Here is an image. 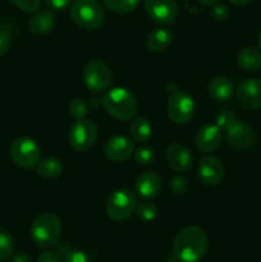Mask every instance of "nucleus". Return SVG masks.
Here are the masks:
<instances>
[{
    "label": "nucleus",
    "instance_id": "nucleus-7",
    "mask_svg": "<svg viewBox=\"0 0 261 262\" xmlns=\"http://www.w3.org/2000/svg\"><path fill=\"white\" fill-rule=\"evenodd\" d=\"M194 114L193 97L186 92L176 91L169 96L168 115L176 124H186Z\"/></svg>",
    "mask_w": 261,
    "mask_h": 262
},
{
    "label": "nucleus",
    "instance_id": "nucleus-9",
    "mask_svg": "<svg viewBox=\"0 0 261 262\" xmlns=\"http://www.w3.org/2000/svg\"><path fill=\"white\" fill-rule=\"evenodd\" d=\"M112 71L105 63L94 60L86 66L83 71V81L89 90L94 92L105 91L112 84Z\"/></svg>",
    "mask_w": 261,
    "mask_h": 262
},
{
    "label": "nucleus",
    "instance_id": "nucleus-29",
    "mask_svg": "<svg viewBox=\"0 0 261 262\" xmlns=\"http://www.w3.org/2000/svg\"><path fill=\"white\" fill-rule=\"evenodd\" d=\"M69 113L77 120L84 119V115L87 114V105L81 99L72 100V102L69 104Z\"/></svg>",
    "mask_w": 261,
    "mask_h": 262
},
{
    "label": "nucleus",
    "instance_id": "nucleus-6",
    "mask_svg": "<svg viewBox=\"0 0 261 262\" xmlns=\"http://www.w3.org/2000/svg\"><path fill=\"white\" fill-rule=\"evenodd\" d=\"M137 199L128 189H117L106 201V214L114 222H122L135 214L137 209Z\"/></svg>",
    "mask_w": 261,
    "mask_h": 262
},
{
    "label": "nucleus",
    "instance_id": "nucleus-38",
    "mask_svg": "<svg viewBox=\"0 0 261 262\" xmlns=\"http://www.w3.org/2000/svg\"><path fill=\"white\" fill-rule=\"evenodd\" d=\"M12 262H32V261H31L30 256L26 255V253H23V252H20V253H17V255L13 256Z\"/></svg>",
    "mask_w": 261,
    "mask_h": 262
},
{
    "label": "nucleus",
    "instance_id": "nucleus-34",
    "mask_svg": "<svg viewBox=\"0 0 261 262\" xmlns=\"http://www.w3.org/2000/svg\"><path fill=\"white\" fill-rule=\"evenodd\" d=\"M36 262H61L60 256L56 252H53V251H46V252H42L40 256H38L37 261Z\"/></svg>",
    "mask_w": 261,
    "mask_h": 262
},
{
    "label": "nucleus",
    "instance_id": "nucleus-35",
    "mask_svg": "<svg viewBox=\"0 0 261 262\" xmlns=\"http://www.w3.org/2000/svg\"><path fill=\"white\" fill-rule=\"evenodd\" d=\"M184 5L189 12L199 13L204 9V4L200 0H184Z\"/></svg>",
    "mask_w": 261,
    "mask_h": 262
},
{
    "label": "nucleus",
    "instance_id": "nucleus-8",
    "mask_svg": "<svg viewBox=\"0 0 261 262\" xmlns=\"http://www.w3.org/2000/svg\"><path fill=\"white\" fill-rule=\"evenodd\" d=\"M97 136V128L91 120L79 119L69 130V145L76 151H86L95 145Z\"/></svg>",
    "mask_w": 261,
    "mask_h": 262
},
{
    "label": "nucleus",
    "instance_id": "nucleus-15",
    "mask_svg": "<svg viewBox=\"0 0 261 262\" xmlns=\"http://www.w3.org/2000/svg\"><path fill=\"white\" fill-rule=\"evenodd\" d=\"M222 137V129L216 124H206L197 132L194 143L201 152L210 154L219 147Z\"/></svg>",
    "mask_w": 261,
    "mask_h": 262
},
{
    "label": "nucleus",
    "instance_id": "nucleus-18",
    "mask_svg": "<svg viewBox=\"0 0 261 262\" xmlns=\"http://www.w3.org/2000/svg\"><path fill=\"white\" fill-rule=\"evenodd\" d=\"M207 92L216 101H227L234 94V84L227 77H216L209 83Z\"/></svg>",
    "mask_w": 261,
    "mask_h": 262
},
{
    "label": "nucleus",
    "instance_id": "nucleus-17",
    "mask_svg": "<svg viewBox=\"0 0 261 262\" xmlns=\"http://www.w3.org/2000/svg\"><path fill=\"white\" fill-rule=\"evenodd\" d=\"M135 188L136 192L143 199H155L161 191V178L155 171H145L137 177Z\"/></svg>",
    "mask_w": 261,
    "mask_h": 262
},
{
    "label": "nucleus",
    "instance_id": "nucleus-31",
    "mask_svg": "<svg viewBox=\"0 0 261 262\" xmlns=\"http://www.w3.org/2000/svg\"><path fill=\"white\" fill-rule=\"evenodd\" d=\"M235 122L234 114L230 112H222L216 118V125L220 129L227 130Z\"/></svg>",
    "mask_w": 261,
    "mask_h": 262
},
{
    "label": "nucleus",
    "instance_id": "nucleus-33",
    "mask_svg": "<svg viewBox=\"0 0 261 262\" xmlns=\"http://www.w3.org/2000/svg\"><path fill=\"white\" fill-rule=\"evenodd\" d=\"M10 36L7 31H0V56L5 55L9 50Z\"/></svg>",
    "mask_w": 261,
    "mask_h": 262
},
{
    "label": "nucleus",
    "instance_id": "nucleus-21",
    "mask_svg": "<svg viewBox=\"0 0 261 262\" xmlns=\"http://www.w3.org/2000/svg\"><path fill=\"white\" fill-rule=\"evenodd\" d=\"M237 63L247 72H255L261 68V51L255 48H245L238 53Z\"/></svg>",
    "mask_w": 261,
    "mask_h": 262
},
{
    "label": "nucleus",
    "instance_id": "nucleus-11",
    "mask_svg": "<svg viewBox=\"0 0 261 262\" xmlns=\"http://www.w3.org/2000/svg\"><path fill=\"white\" fill-rule=\"evenodd\" d=\"M235 97L241 106L248 110L261 109V79H246L238 86Z\"/></svg>",
    "mask_w": 261,
    "mask_h": 262
},
{
    "label": "nucleus",
    "instance_id": "nucleus-23",
    "mask_svg": "<svg viewBox=\"0 0 261 262\" xmlns=\"http://www.w3.org/2000/svg\"><path fill=\"white\" fill-rule=\"evenodd\" d=\"M61 171H63V164L56 158L42 159L37 164V173L42 178L54 179L60 176Z\"/></svg>",
    "mask_w": 261,
    "mask_h": 262
},
{
    "label": "nucleus",
    "instance_id": "nucleus-3",
    "mask_svg": "<svg viewBox=\"0 0 261 262\" xmlns=\"http://www.w3.org/2000/svg\"><path fill=\"white\" fill-rule=\"evenodd\" d=\"M61 222L55 214L45 212L33 220L31 225V238L42 250L53 248L60 241Z\"/></svg>",
    "mask_w": 261,
    "mask_h": 262
},
{
    "label": "nucleus",
    "instance_id": "nucleus-30",
    "mask_svg": "<svg viewBox=\"0 0 261 262\" xmlns=\"http://www.w3.org/2000/svg\"><path fill=\"white\" fill-rule=\"evenodd\" d=\"M13 4L27 13L37 12L41 5V0H12Z\"/></svg>",
    "mask_w": 261,
    "mask_h": 262
},
{
    "label": "nucleus",
    "instance_id": "nucleus-41",
    "mask_svg": "<svg viewBox=\"0 0 261 262\" xmlns=\"http://www.w3.org/2000/svg\"><path fill=\"white\" fill-rule=\"evenodd\" d=\"M258 46H260V49H261V32H260V35H258Z\"/></svg>",
    "mask_w": 261,
    "mask_h": 262
},
{
    "label": "nucleus",
    "instance_id": "nucleus-36",
    "mask_svg": "<svg viewBox=\"0 0 261 262\" xmlns=\"http://www.w3.org/2000/svg\"><path fill=\"white\" fill-rule=\"evenodd\" d=\"M72 0H46L48 5L55 10H61L69 5Z\"/></svg>",
    "mask_w": 261,
    "mask_h": 262
},
{
    "label": "nucleus",
    "instance_id": "nucleus-39",
    "mask_svg": "<svg viewBox=\"0 0 261 262\" xmlns=\"http://www.w3.org/2000/svg\"><path fill=\"white\" fill-rule=\"evenodd\" d=\"M229 2L234 5H246L252 2V0H229Z\"/></svg>",
    "mask_w": 261,
    "mask_h": 262
},
{
    "label": "nucleus",
    "instance_id": "nucleus-13",
    "mask_svg": "<svg viewBox=\"0 0 261 262\" xmlns=\"http://www.w3.org/2000/svg\"><path fill=\"white\" fill-rule=\"evenodd\" d=\"M165 159L168 165L179 174L188 171L193 164V156H192L191 151L182 143L169 145L165 151Z\"/></svg>",
    "mask_w": 261,
    "mask_h": 262
},
{
    "label": "nucleus",
    "instance_id": "nucleus-32",
    "mask_svg": "<svg viewBox=\"0 0 261 262\" xmlns=\"http://www.w3.org/2000/svg\"><path fill=\"white\" fill-rule=\"evenodd\" d=\"M64 262H91V261H90L89 256H87L84 252H82V251H73V252H71L69 255H67Z\"/></svg>",
    "mask_w": 261,
    "mask_h": 262
},
{
    "label": "nucleus",
    "instance_id": "nucleus-5",
    "mask_svg": "<svg viewBox=\"0 0 261 262\" xmlns=\"http://www.w3.org/2000/svg\"><path fill=\"white\" fill-rule=\"evenodd\" d=\"M9 154L13 163L23 169L35 168L41 160L40 146L28 137H20L13 141Z\"/></svg>",
    "mask_w": 261,
    "mask_h": 262
},
{
    "label": "nucleus",
    "instance_id": "nucleus-10",
    "mask_svg": "<svg viewBox=\"0 0 261 262\" xmlns=\"http://www.w3.org/2000/svg\"><path fill=\"white\" fill-rule=\"evenodd\" d=\"M145 9L148 17L159 25H171L178 14L176 0H146Z\"/></svg>",
    "mask_w": 261,
    "mask_h": 262
},
{
    "label": "nucleus",
    "instance_id": "nucleus-2",
    "mask_svg": "<svg viewBox=\"0 0 261 262\" xmlns=\"http://www.w3.org/2000/svg\"><path fill=\"white\" fill-rule=\"evenodd\" d=\"M101 102L107 114L118 120L132 119L138 109L136 96L124 87H115L107 91Z\"/></svg>",
    "mask_w": 261,
    "mask_h": 262
},
{
    "label": "nucleus",
    "instance_id": "nucleus-24",
    "mask_svg": "<svg viewBox=\"0 0 261 262\" xmlns=\"http://www.w3.org/2000/svg\"><path fill=\"white\" fill-rule=\"evenodd\" d=\"M15 242L8 230L0 229V261H7L14 253Z\"/></svg>",
    "mask_w": 261,
    "mask_h": 262
},
{
    "label": "nucleus",
    "instance_id": "nucleus-4",
    "mask_svg": "<svg viewBox=\"0 0 261 262\" xmlns=\"http://www.w3.org/2000/svg\"><path fill=\"white\" fill-rule=\"evenodd\" d=\"M71 18L78 27L95 30L104 22V10L96 0H76L71 7Z\"/></svg>",
    "mask_w": 261,
    "mask_h": 262
},
{
    "label": "nucleus",
    "instance_id": "nucleus-27",
    "mask_svg": "<svg viewBox=\"0 0 261 262\" xmlns=\"http://www.w3.org/2000/svg\"><path fill=\"white\" fill-rule=\"evenodd\" d=\"M170 189L176 196H181L188 191V181L183 176H176L170 181Z\"/></svg>",
    "mask_w": 261,
    "mask_h": 262
},
{
    "label": "nucleus",
    "instance_id": "nucleus-19",
    "mask_svg": "<svg viewBox=\"0 0 261 262\" xmlns=\"http://www.w3.org/2000/svg\"><path fill=\"white\" fill-rule=\"evenodd\" d=\"M54 26H55V15L48 9L37 12L30 20V31L36 36L46 35L53 30Z\"/></svg>",
    "mask_w": 261,
    "mask_h": 262
},
{
    "label": "nucleus",
    "instance_id": "nucleus-25",
    "mask_svg": "<svg viewBox=\"0 0 261 262\" xmlns=\"http://www.w3.org/2000/svg\"><path fill=\"white\" fill-rule=\"evenodd\" d=\"M141 0H104L110 10L117 13H130L138 7Z\"/></svg>",
    "mask_w": 261,
    "mask_h": 262
},
{
    "label": "nucleus",
    "instance_id": "nucleus-40",
    "mask_svg": "<svg viewBox=\"0 0 261 262\" xmlns=\"http://www.w3.org/2000/svg\"><path fill=\"white\" fill-rule=\"evenodd\" d=\"M200 2H201L204 5H214L216 4L217 0H200Z\"/></svg>",
    "mask_w": 261,
    "mask_h": 262
},
{
    "label": "nucleus",
    "instance_id": "nucleus-12",
    "mask_svg": "<svg viewBox=\"0 0 261 262\" xmlns=\"http://www.w3.org/2000/svg\"><path fill=\"white\" fill-rule=\"evenodd\" d=\"M256 135L247 124L235 120L227 129V142L234 150H247L255 145Z\"/></svg>",
    "mask_w": 261,
    "mask_h": 262
},
{
    "label": "nucleus",
    "instance_id": "nucleus-1",
    "mask_svg": "<svg viewBox=\"0 0 261 262\" xmlns=\"http://www.w3.org/2000/svg\"><path fill=\"white\" fill-rule=\"evenodd\" d=\"M209 246L205 230L199 227H187L174 239V253L182 262H197L204 257Z\"/></svg>",
    "mask_w": 261,
    "mask_h": 262
},
{
    "label": "nucleus",
    "instance_id": "nucleus-22",
    "mask_svg": "<svg viewBox=\"0 0 261 262\" xmlns=\"http://www.w3.org/2000/svg\"><path fill=\"white\" fill-rule=\"evenodd\" d=\"M129 133L133 141L140 143L147 142L153 136V125L146 118H136L129 125Z\"/></svg>",
    "mask_w": 261,
    "mask_h": 262
},
{
    "label": "nucleus",
    "instance_id": "nucleus-26",
    "mask_svg": "<svg viewBox=\"0 0 261 262\" xmlns=\"http://www.w3.org/2000/svg\"><path fill=\"white\" fill-rule=\"evenodd\" d=\"M136 214H137L138 219L148 223L155 220V217L158 216V209H156V206L153 202H143V204L137 205Z\"/></svg>",
    "mask_w": 261,
    "mask_h": 262
},
{
    "label": "nucleus",
    "instance_id": "nucleus-16",
    "mask_svg": "<svg viewBox=\"0 0 261 262\" xmlns=\"http://www.w3.org/2000/svg\"><path fill=\"white\" fill-rule=\"evenodd\" d=\"M133 154L132 141L124 136H114L105 145V155L114 163H123Z\"/></svg>",
    "mask_w": 261,
    "mask_h": 262
},
{
    "label": "nucleus",
    "instance_id": "nucleus-28",
    "mask_svg": "<svg viewBox=\"0 0 261 262\" xmlns=\"http://www.w3.org/2000/svg\"><path fill=\"white\" fill-rule=\"evenodd\" d=\"M135 159L138 164H141V165H148V164L154 163L155 154H154L153 148L140 147L135 151Z\"/></svg>",
    "mask_w": 261,
    "mask_h": 262
},
{
    "label": "nucleus",
    "instance_id": "nucleus-20",
    "mask_svg": "<svg viewBox=\"0 0 261 262\" xmlns=\"http://www.w3.org/2000/svg\"><path fill=\"white\" fill-rule=\"evenodd\" d=\"M173 41V33L166 28H156L146 38V46L150 51L160 53L164 51Z\"/></svg>",
    "mask_w": 261,
    "mask_h": 262
},
{
    "label": "nucleus",
    "instance_id": "nucleus-14",
    "mask_svg": "<svg viewBox=\"0 0 261 262\" xmlns=\"http://www.w3.org/2000/svg\"><path fill=\"white\" fill-rule=\"evenodd\" d=\"M199 176L206 186H216L224 177V165L216 156H205L200 160Z\"/></svg>",
    "mask_w": 261,
    "mask_h": 262
},
{
    "label": "nucleus",
    "instance_id": "nucleus-37",
    "mask_svg": "<svg viewBox=\"0 0 261 262\" xmlns=\"http://www.w3.org/2000/svg\"><path fill=\"white\" fill-rule=\"evenodd\" d=\"M212 14H214L215 18H217V19H225L228 15L227 8H225L224 5H215L214 10H212Z\"/></svg>",
    "mask_w": 261,
    "mask_h": 262
}]
</instances>
